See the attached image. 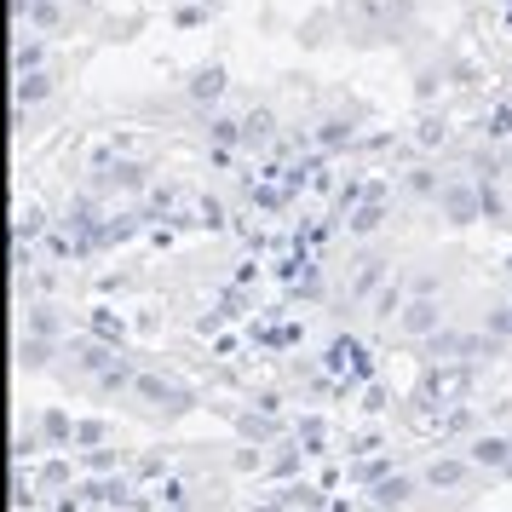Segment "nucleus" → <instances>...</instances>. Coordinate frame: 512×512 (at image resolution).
I'll list each match as a JSON object with an SVG mask.
<instances>
[{
    "label": "nucleus",
    "instance_id": "1",
    "mask_svg": "<svg viewBox=\"0 0 512 512\" xmlns=\"http://www.w3.org/2000/svg\"><path fill=\"white\" fill-rule=\"evenodd\" d=\"M98 196H144L150 190V173L144 162H127V156H110V150H98L93 156V185Z\"/></svg>",
    "mask_w": 512,
    "mask_h": 512
},
{
    "label": "nucleus",
    "instance_id": "2",
    "mask_svg": "<svg viewBox=\"0 0 512 512\" xmlns=\"http://www.w3.org/2000/svg\"><path fill=\"white\" fill-rule=\"evenodd\" d=\"M438 213L449 219V225H472V219H484V185H478V179H443Z\"/></svg>",
    "mask_w": 512,
    "mask_h": 512
},
{
    "label": "nucleus",
    "instance_id": "3",
    "mask_svg": "<svg viewBox=\"0 0 512 512\" xmlns=\"http://www.w3.org/2000/svg\"><path fill=\"white\" fill-rule=\"evenodd\" d=\"M64 351H70V369L87 374V380H98L104 369H116V363H121V357H116V340H104V334H75Z\"/></svg>",
    "mask_w": 512,
    "mask_h": 512
},
{
    "label": "nucleus",
    "instance_id": "4",
    "mask_svg": "<svg viewBox=\"0 0 512 512\" xmlns=\"http://www.w3.org/2000/svg\"><path fill=\"white\" fill-rule=\"evenodd\" d=\"M397 328H403L409 340H432V334L443 328L438 294H409V300H403V311H397Z\"/></svg>",
    "mask_w": 512,
    "mask_h": 512
},
{
    "label": "nucleus",
    "instance_id": "5",
    "mask_svg": "<svg viewBox=\"0 0 512 512\" xmlns=\"http://www.w3.org/2000/svg\"><path fill=\"white\" fill-rule=\"evenodd\" d=\"M133 397H144L150 409H167V415H185L190 403H196V397H190V386L162 380V374H139V380H133Z\"/></svg>",
    "mask_w": 512,
    "mask_h": 512
},
{
    "label": "nucleus",
    "instance_id": "6",
    "mask_svg": "<svg viewBox=\"0 0 512 512\" xmlns=\"http://www.w3.org/2000/svg\"><path fill=\"white\" fill-rule=\"evenodd\" d=\"M466 478H472V455H438V461L426 466V472H420V484H432V489H461Z\"/></svg>",
    "mask_w": 512,
    "mask_h": 512
},
{
    "label": "nucleus",
    "instance_id": "7",
    "mask_svg": "<svg viewBox=\"0 0 512 512\" xmlns=\"http://www.w3.org/2000/svg\"><path fill=\"white\" fill-rule=\"evenodd\" d=\"M415 478H403V472H386V478H380V484L369 489V501H380V507L386 512H403L409 507V501H415Z\"/></svg>",
    "mask_w": 512,
    "mask_h": 512
},
{
    "label": "nucleus",
    "instance_id": "8",
    "mask_svg": "<svg viewBox=\"0 0 512 512\" xmlns=\"http://www.w3.org/2000/svg\"><path fill=\"white\" fill-rule=\"evenodd\" d=\"M351 144H357L351 116H323L317 121V150H323V156H340V150H351Z\"/></svg>",
    "mask_w": 512,
    "mask_h": 512
},
{
    "label": "nucleus",
    "instance_id": "9",
    "mask_svg": "<svg viewBox=\"0 0 512 512\" xmlns=\"http://www.w3.org/2000/svg\"><path fill=\"white\" fill-rule=\"evenodd\" d=\"M472 466H489V472H512V438H472Z\"/></svg>",
    "mask_w": 512,
    "mask_h": 512
},
{
    "label": "nucleus",
    "instance_id": "10",
    "mask_svg": "<svg viewBox=\"0 0 512 512\" xmlns=\"http://www.w3.org/2000/svg\"><path fill=\"white\" fill-rule=\"evenodd\" d=\"M346 225H351V236H374L380 225H386V202H380V190H369V196H363V202L351 208Z\"/></svg>",
    "mask_w": 512,
    "mask_h": 512
},
{
    "label": "nucleus",
    "instance_id": "11",
    "mask_svg": "<svg viewBox=\"0 0 512 512\" xmlns=\"http://www.w3.org/2000/svg\"><path fill=\"white\" fill-rule=\"evenodd\" d=\"M29 334H47V340H64V311L52 300H35L29 305Z\"/></svg>",
    "mask_w": 512,
    "mask_h": 512
},
{
    "label": "nucleus",
    "instance_id": "12",
    "mask_svg": "<svg viewBox=\"0 0 512 512\" xmlns=\"http://www.w3.org/2000/svg\"><path fill=\"white\" fill-rule=\"evenodd\" d=\"M52 346H58V340H47V334H24V340H18V369H47L52 363Z\"/></svg>",
    "mask_w": 512,
    "mask_h": 512
},
{
    "label": "nucleus",
    "instance_id": "13",
    "mask_svg": "<svg viewBox=\"0 0 512 512\" xmlns=\"http://www.w3.org/2000/svg\"><path fill=\"white\" fill-rule=\"evenodd\" d=\"M271 127H277L271 110H248V116H242V150H265V144H271Z\"/></svg>",
    "mask_w": 512,
    "mask_h": 512
},
{
    "label": "nucleus",
    "instance_id": "14",
    "mask_svg": "<svg viewBox=\"0 0 512 512\" xmlns=\"http://www.w3.org/2000/svg\"><path fill=\"white\" fill-rule=\"evenodd\" d=\"M219 93H225V70H219V64H208V70L190 75V98H196V104H213Z\"/></svg>",
    "mask_w": 512,
    "mask_h": 512
},
{
    "label": "nucleus",
    "instance_id": "15",
    "mask_svg": "<svg viewBox=\"0 0 512 512\" xmlns=\"http://www.w3.org/2000/svg\"><path fill=\"white\" fill-rule=\"evenodd\" d=\"M403 185H409V196H420V202H438V190H443V179H438V167H409V179H403Z\"/></svg>",
    "mask_w": 512,
    "mask_h": 512
},
{
    "label": "nucleus",
    "instance_id": "16",
    "mask_svg": "<svg viewBox=\"0 0 512 512\" xmlns=\"http://www.w3.org/2000/svg\"><path fill=\"white\" fill-rule=\"evenodd\" d=\"M380 282H386V259H363V271H357V282H351V300L380 294Z\"/></svg>",
    "mask_w": 512,
    "mask_h": 512
},
{
    "label": "nucleus",
    "instance_id": "17",
    "mask_svg": "<svg viewBox=\"0 0 512 512\" xmlns=\"http://www.w3.org/2000/svg\"><path fill=\"white\" fill-rule=\"evenodd\" d=\"M484 334L495 340V346H512V300L507 305H489V311H484Z\"/></svg>",
    "mask_w": 512,
    "mask_h": 512
},
{
    "label": "nucleus",
    "instance_id": "18",
    "mask_svg": "<svg viewBox=\"0 0 512 512\" xmlns=\"http://www.w3.org/2000/svg\"><path fill=\"white\" fill-rule=\"evenodd\" d=\"M41 438H47V443H75L70 415H58V409H47V415H41Z\"/></svg>",
    "mask_w": 512,
    "mask_h": 512
},
{
    "label": "nucleus",
    "instance_id": "19",
    "mask_svg": "<svg viewBox=\"0 0 512 512\" xmlns=\"http://www.w3.org/2000/svg\"><path fill=\"white\" fill-rule=\"evenodd\" d=\"M47 93H52V75H41V70H29L24 81H18V104H41Z\"/></svg>",
    "mask_w": 512,
    "mask_h": 512
},
{
    "label": "nucleus",
    "instance_id": "20",
    "mask_svg": "<svg viewBox=\"0 0 512 512\" xmlns=\"http://www.w3.org/2000/svg\"><path fill=\"white\" fill-rule=\"evenodd\" d=\"M116 466H121V449H110V443H93V449H87V472L104 478V472H116Z\"/></svg>",
    "mask_w": 512,
    "mask_h": 512
},
{
    "label": "nucleus",
    "instance_id": "21",
    "mask_svg": "<svg viewBox=\"0 0 512 512\" xmlns=\"http://www.w3.org/2000/svg\"><path fill=\"white\" fill-rule=\"evenodd\" d=\"M236 432H242V438H254V443H265L277 426H271V415L259 409V415H242V420H236Z\"/></svg>",
    "mask_w": 512,
    "mask_h": 512
},
{
    "label": "nucleus",
    "instance_id": "22",
    "mask_svg": "<svg viewBox=\"0 0 512 512\" xmlns=\"http://www.w3.org/2000/svg\"><path fill=\"white\" fill-rule=\"evenodd\" d=\"M12 231L24 236V242H35V236L47 231V213H41V208H24V213H18V225H12Z\"/></svg>",
    "mask_w": 512,
    "mask_h": 512
},
{
    "label": "nucleus",
    "instance_id": "23",
    "mask_svg": "<svg viewBox=\"0 0 512 512\" xmlns=\"http://www.w3.org/2000/svg\"><path fill=\"white\" fill-rule=\"evenodd\" d=\"M75 443H81V449H93V443H110V426H104V420H81V426H75Z\"/></svg>",
    "mask_w": 512,
    "mask_h": 512
},
{
    "label": "nucleus",
    "instance_id": "24",
    "mask_svg": "<svg viewBox=\"0 0 512 512\" xmlns=\"http://www.w3.org/2000/svg\"><path fill=\"white\" fill-rule=\"evenodd\" d=\"M294 438H300L305 449L317 455V449H323V420H317V415H305V420H300V432H294Z\"/></svg>",
    "mask_w": 512,
    "mask_h": 512
},
{
    "label": "nucleus",
    "instance_id": "25",
    "mask_svg": "<svg viewBox=\"0 0 512 512\" xmlns=\"http://www.w3.org/2000/svg\"><path fill=\"white\" fill-rule=\"evenodd\" d=\"M300 455H311V449H294V443H282V455L271 461V472H277V478H288V472L300 466Z\"/></svg>",
    "mask_w": 512,
    "mask_h": 512
},
{
    "label": "nucleus",
    "instance_id": "26",
    "mask_svg": "<svg viewBox=\"0 0 512 512\" xmlns=\"http://www.w3.org/2000/svg\"><path fill=\"white\" fill-rule=\"evenodd\" d=\"M386 472H392V461H363V466H357V484H380V478H386Z\"/></svg>",
    "mask_w": 512,
    "mask_h": 512
},
{
    "label": "nucleus",
    "instance_id": "27",
    "mask_svg": "<svg viewBox=\"0 0 512 512\" xmlns=\"http://www.w3.org/2000/svg\"><path fill=\"white\" fill-rule=\"evenodd\" d=\"M231 466H236V472H259V466H265V455H259V443H254V449H236V455H231Z\"/></svg>",
    "mask_w": 512,
    "mask_h": 512
},
{
    "label": "nucleus",
    "instance_id": "28",
    "mask_svg": "<svg viewBox=\"0 0 512 512\" xmlns=\"http://www.w3.org/2000/svg\"><path fill=\"white\" fill-rule=\"evenodd\" d=\"M392 311H403V294H397V288H386V294H380V300H374V317H380V323H386V317H392Z\"/></svg>",
    "mask_w": 512,
    "mask_h": 512
},
{
    "label": "nucleus",
    "instance_id": "29",
    "mask_svg": "<svg viewBox=\"0 0 512 512\" xmlns=\"http://www.w3.org/2000/svg\"><path fill=\"white\" fill-rule=\"evenodd\" d=\"M415 139L426 144V150H432V144H443V121H438V116H426V121H420V133H415Z\"/></svg>",
    "mask_w": 512,
    "mask_h": 512
},
{
    "label": "nucleus",
    "instance_id": "30",
    "mask_svg": "<svg viewBox=\"0 0 512 512\" xmlns=\"http://www.w3.org/2000/svg\"><path fill=\"white\" fill-rule=\"evenodd\" d=\"M41 484H70V466H64V461H52L47 472H41Z\"/></svg>",
    "mask_w": 512,
    "mask_h": 512
},
{
    "label": "nucleus",
    "instance_id": "31",
    "mask_svg": "<svg viewBox=\"0 0 512 512\" xmlns=\"http://www.w3.org/2000/svg\"><path fill=\"white\" fill-rule=\"evenodd\" d=\"M489 133H512V104L507 110H495V127H489Z\"/></svg>",
    "mask_w": 512,
    "mask_h": 512
},
{
    "label": "nucleus",
    "instance_id": "32",
    "mask_svg": "<svg viewBox=\"0 0 512 512\" xmlns=\"http://www.w3.org/2000/svg\"><path fill=\"white\" fill-rule=\"evenodd\" d=\"M363 512H386V507H380V501H369V507H363Z\"/></svg>",
    "mask_w": 512,
    "mask_h": 512
},
{
    "label": "nucleus",
    "instance_id": "33",
    "mask_svg": "<svg viewBox=\"0 0 512 512\" xmlns=\"http://www.w3.org/2000/svg\"><path fill=\"white\" fill-rule=\"evenodd\" d=\"M507 277H512V254H507Z\"/></svg>",
    "mask_w": 512,
    "mask_h": 512
},
{
    "label": "nucleus",
    "instance_id": "34",
    "mask_svg": "<svg viewBox=\"0 0 512 512\" xmlns=\"http://www.w3.org/2000/svg\"><path fill=\"white\" fill-rule=\"evenodd\" d=\"M507 478H512V472H507Z\"/></svg>",
    "mask_w": 512,
    "mask_h": 512
}]
</instances>
